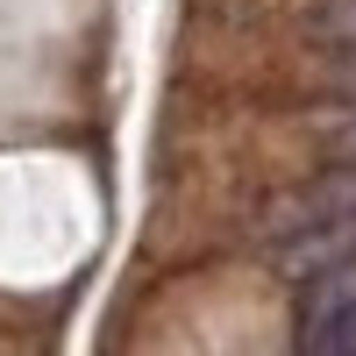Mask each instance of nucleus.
Listing matches in <instances>:
<instances>
[{
    "mask_svg": "<svg viewBox=\"0 0 356 356\" xmlns=\"http://www.w3.org/2000/svg\"><path fill=\"white\" fill-rule=\"evenodd\" d=\"M342 221H356V164H335V171H321L314 186H300L292 200H278V214H271V235H335Z\"/></svg>",
    "mask_w": 356,
    "mask_h": 356,
    "instance_id": "f257e3e1",
    "label": "nucleus"
},
{
    "mask_svg": "<svg viewBox=\"0 0 356 356\" xmlns=\"http://www.w3.org/2000/svg\"><path fill=\"white\" fill-rule=\"evenodd\" d=\"M356 321V250L335 264L328 278H321V292H314V349L328 342V335H342Z\"/></svg>",
    "mask_w": 356,
    "mask_h": 356,
    "instance_id": "f03ea898",
    "label": "nucleus"
},
{
    "mask_svg": "<svg viewBox=\"0 0 356 356\" xmlns=\"http://www.w3.org/2000/svg\"><path fill=\"white\" fill-rule=\"evenodd\" d=\"M321 36L328 43H356V0H335V8L321 15Z\"/></svg>",
    "mask_w": 356,
    "mask_h": 356,
    "instance_id": "7ed1b4c3",
    "label": "nucleus"
},
{
    "mask_svg": "<svg viewBox=\"0 0 356 356\" xmlns=\"http://www.w3.org/2000/svg\"><path fill=\"white\" fill-rule=\"evenodd\" d=\"M342 50H349V57L335 65V93H342V100L356 107V43H342Z\"/></svg>",
    "mask_w": 356,
    "mask_h": 356,
    "instance_id": "20e7f679",
    "label": "nucleus"
},
{
    "mask_svg": "<svg viewBox=\"0 0 356 356\" xmlns=\"http://www.w3.org/2000/svg\"><path fill=\"white\" fill-rule=\"evenodd\" d=\"M314 356H356V321H349V328H342V335H328V342H321Z\"/></svg>",
    "mask_w": 356,
    "mask_h": 356,
    "instance_id": "39448f33",
    "label": "nucleus"
}]
</instances>
